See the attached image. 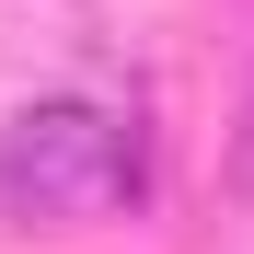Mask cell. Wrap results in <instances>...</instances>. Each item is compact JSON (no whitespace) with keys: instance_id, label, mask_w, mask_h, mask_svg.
Masks as SVG:
<instances>
[{"instance_id":"cell-3","label":"cell","mask_w":254,"mask_h":254,"mask_svg":"<svg viewBox=\"0 0 254 254\" xmlns=\"http://www.w3.org/2000/svg\"><path fill=\"white\" fill-rule=\"evenodd\" d=\"M0 220H12V196H0Z\"/></svg>"},{"instance_id":"cell-2","label":"cell","mask_w":254,"mask_h":254,"mask_svg":"<svg viewBox=\"0 0 254 254\" xmlns=\"http://www.w3.org/2000/svg\"><path fill=\"white\" fill-rule=\"evenodd\" d=\"M220 196H231V208H254V69H243L231 127H220Z\"/></svg>"},{"instance_id":"cell-1","label":"cell","mask_w":254,"mask_h":254,"mask_svg":"<svg viewBox=\"0 0 254 254\" xmlns=\"http://www.w3.org/2000/svg\"><path fill=\"white\" fill-rule=\"evenodd\" d=\"M150 185V127L127 93H35L0 116V196L12 220L35 231H69V220H116L139 208Z\"/></svg>"}]
</instances>
